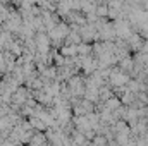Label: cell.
I'll list each match as a JSON object with an SVG mask.
<instances>
[{
	"label": "cell",
	"mask_w": 148,
	"mask_h": 146,
	"mask_svg": "<svg viewBox=\"0 0 148 146\" xmlns=\"http://www.w3.org/2000/svg\"><path fill=\"white\" fill-rule=\"evenodd\" d=\"M45 143V136L43 134H33V138H31V146H43Z\"/></svg>",
	"instance_id": "6da1fadb"
}]
</instances>
